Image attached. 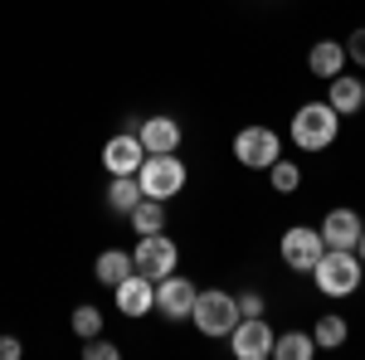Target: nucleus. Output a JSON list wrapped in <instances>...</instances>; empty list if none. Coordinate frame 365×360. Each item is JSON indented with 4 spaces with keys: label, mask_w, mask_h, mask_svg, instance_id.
Returning <instances> with one entry per match:
<instances>
[{
    "label": "nucleus",
    "mask_w": 365,
    "mask_h": 360,
    "mask_svg": "<svg viewBox=\"0 0 365 360\" xmlns=\"http://www.w3.org/2000/svg\"><path fill=\"white\" fill-rule=\"evenodd\" d=\"M312 277H317V287L327 297H351L361 287V258H356V249H327L317 258Z\"/></svg>",
    "instance_id": "obj_1"
},
{
    "label": "nucleus",
    "mask_w": 365,
    "mask_h": 360,
    "mask_svg": "<svg viewBox=\"0 0 365 360\" xmlns=\"http://www.w3.org/2000/svg\"><path fill=\"white\" fill-rule=\"evenodd\" d=\"M336 127H341V117L331 103H307V108L292 112V141L302 151H327L336 141Z\"/></svg>",
    "instance_id": "obj_2"
},
{
    "label": "nucleus",
    "mask_w": 365,
    "mask_h": 360,
    "mask_svg": "<svg viewBox=\"0 0 365 360\" xmlns=\"http://www.w3.org/2000/svg\"><path fill=\"white\" fill-rule=\"evenodd\" d=\"M137 185L151 200H170V195L185 190V161L175 151H156V156H146L137 166Z\"/></svg>",
    "instance_id": "obj_3"
},
{
    "label": "nucleus",
    "mask_w": 365,
    "mask_h": 360,
    "mask_svg": "<svg viewBox=\"0 0 365 360\" xmlns=\"http://www.w3.org/2000/svg\"><path fill=\"white\" fill-rule=\"evenodd\" d=\"M190 317H195V326L205 336H229L239 326V302H234L229 292H220V287H205V292H195Z\"/></svg>",
    "instance_id": "obj_4"
},
{
    "label": "nucleus",
    "mask_w": 365,
    "mask_h": 360,
    "mask_svg": "<svg viewBox=\"0 0 365 360\" xmlns=\"http://www.w3.org/2000/svg\"><path fill=\"white\" fill-rule=\"evenodd\" d=\"M175 263H180V249L166 239V229L161 234H141V244L132 249V268H137L141 277H166V273H175Z\"/></svg>",
    "instance_id": "obj_5"
},
{
    "label": "nucleus",
    "mask_w": 365,
    "mask_h": 360,
    "mask_svg": "<svg viewBox=\"0 0 365 360\" xmlns=\"http://www.w3.org/2000/svg\"><path fill=\"white\" fill-rule=\"evenodd\" d=\"M278 156H282V141H278V132H268V127H244V132L234 137V161H239V166L268 170Z\"/></svg>",
    "instance_id": "obj_6"
},
{
    "label": "nucleus",
    "mask_w": 365,
    "mask_h": 360,
    "mask_svg": "<svg viewBox=\"0 0 365 360\" xmlns=\"http://www.w3.org/2000/svg\"><path fill=\"white\" fill-rule=\"evenodd\" d=\"M229 351L239 360H268L273 356V326L263 317H239V326L229 331Z\"/></svg>",
    "instance_id": "obj_7"
},
{
    "label": "nucleus",
    "mask_w": 365,
    "mask_h": 360,
    "mask_svg": "<svg viewBox=\"0 0 365 360\" xmlns=\"http://www.w3.org/2000/svg\"><path fill=\"white\" fill-rule=\"evenodd\" d=\"M322 253H327V239H322V229H307V224H297V229H287V234H282V263H287V268H297V273H312Z\"/></svg>",
    "instance_id": "obj_8"
},
{
    "label": "nucleus",
    "mask_w": 365,
    "mask_h": 360,
    "mask_svg": "<svg viewBox=\"0 0 365 360\" xmlns=\"http://www.w3.org/2000/svg\"><path fill=\"white\" fill-rule=\"evenodd\" d=\"M156 307H161V317H170V322H185L190 307H195V282L180 277V273L156 277Z\"/></svg>",
    "instance_id": "obj_9"
},
{
    "label": "nucleus",
    "mask_w": 365,
    "mask_h": 360,
    "mask_svg": "<svg viewBox=\"0 0 365 360\" xmlns=\"http://www.w3.org/2000/svg\"><path fill=\"white\" fill-rule=\"evenodd\" d=\"M146 161V146H141L137 132H117L108 146H103V166L113 175H137V166Z\"/></svg>",
    "instance_id": "obj_10"
},
{
    "label": "nucleus",
    "mask_w": 365,
    "mask_h": 360,
    "mask_svg": "<svg viewBox=\"0 0 365 360\" xmlns=\"http://www.w3.org/2000/svg\"><path fill=\"white\" fill-rule=\"evenodd\" d=\"M113 297H117V312H122V317H146V312L156 307V282L141 277V273H132L127 282L113 287Z\"/></svg>",
    "instance_id": "obj_11"
},
{
    "label": "nucleus",
    "mask_w": 365,
    "mask_h": 360,
    "mask_svg": "<svg viewBox=\"0 0 365 360\" xmlns=\"http://www.w3.org/2000/svg\"><path fill=\"white\" fill-rule=\"evenodd\" d=\"M361 215L356 210H327V220H322V239H327V249H356V239H361Z\"/></svg>",
    "instance_id": "obj_12"
},
{
    "label": "nucleus",
    "mask_w": 365,
    "mask_h": 360,
    "mask_svg": "<svg viewBox=\"0 0 365 360\" xmlns=\"http://www.w3.org/2000/svg\"><path fill=\"white\" fill-rule=\"evenodd\" d=\"M141 146H146V156H156V151H175L180 146V122L175 117H146L137 127Z\"/></svg>",
    "instance_id": "obj_13"
},
{
    "label": "nucleus",
    "mask_w": 365,
    "mask_h": 360,
    "mask_svg": "<svg viewBox=\"0 0 365 360\" xmlns=\"http://www.w3.org/2000/svg\"><path fill=\"white\" fill-rule=\"evenodd\" d=\"M307 68L317 78H336L341 68H346V44L341 39H317L312 54H307Z\"/></svg>",
    "instance_id": "obj_14"
},
{
    "label": "nucleus",
    "mask_w": 365,
    "mask_h": 360,
    "mask_svg": "<svg viewBox=\"0 0 365 360\" xmlns=\"http://www.w3.org/2000/svg\"><path fill=\"white\" fill-rule=\"evenodd\" d=\"M327 103L336 108V117H346V112H361V108H365V83H361V78H346V73H336V78H331V93H327Z\"/></svg>",
    "instance_id": "obj_15"
},
{
    "label": "nucleus",
    "mask_w": 365,
    "mask_h": 360,
    "mask_svg": "<svg viewBox=\"0 0 365 360\" xmlns=\"http://www.w3.org/2000/svg\"><path fill=\"white\" fill-rule=\"evenodd\" d=\"M93 273H98V282H103V287H117V282H127L137 268H132V253H127V249H108V253H98Z\"/></svg>",
    "instance_id": "obj_16"
},
{
    "label": "nucleus",
    "mask_w": 365,
    "mask_h": 360,
    "mask_svg": "<svg viewBox=\"0 0 365 360\" xmlns=\"http://www.w3.org/2000/svg\"><path fill=\"white\" fill-rule=\"evenodd\" d=\"M132 229H137V234H161V229H166V210H161V200L141 195L137 205H132Z\"/></svg>",
    "instance_id": "obj_17"
},
{
    "label": "nucleus",
    "mask_w": 365,
    "mask_h": 360,
    "mask_svg": "<svg viewBox=\"0 0 365 360\" xmlns=\"http://www.w3.org/2000/svg\"><path fill=\"white\" fill-rule=\"evenodd\" d=\"M312 351H317V341H312L307 331L273 336V360H312Z\"/></svg>",
    "instance_id": "obj_18"
},
{
    "label": "nucleus",
    "mask_w": 365,
    "mask_h": 360,
    "mask_svg": "<svg viewBox=\"0 0 365 360\" xmlns=\"http://www.w3.org/2000/svg\"><path fill=\"white\" fill-rule=\"evenodd\" d=\"M141 200V185L137 175H113V185H108V205L122 210V215H132V205Z\"/></svg>",
    "instance_id": "obj_19"
},
{
    "label": "nucleus",
    "mask_w": 365,
    "mask_h": 360,
    "mask_svg": "<svg viewBox=\"0 0 365 360\" xmlns=\"http://www.w3.org/2000/svg\"><path fill=\"white\" fill-rule=\"evenodd\" d=\"M312 341L322 346V351H336L341 341H346V317H336V312H327L317 326H312Z\"/></svg>",
    "instance_id": "obj_20"
},
{
    "label": "nucleus",
    "mask_w": 365,
    "mask_h": 360,
    "mask_svg": "<svg viewBox=\"0 0 365 360\" xmlns=\"http://www.w3.org/2000/svg\"><path fill=\"white\" fill-rule=\"evenodd\" d=\"M268 180H273V190H278V195H292L297 185H302V170L292 166V161H282V156H278V161L268 166Z\"/></svg>",
    "instance_id": "obj_21"
},
{
    "label": "nucleus",
    "mask_w": 365,
    "mask_h": 360,
    "mask_svg": "<svg viewBox=\"0 0 365 360\" xmlns=\"http://www.w3.org/2000/svg\"><path fill=\"white\" fill-rule=\"evenodd\" d=\"M73 331L83 336V341H88V336H98V331H103V312H98L93 302L73 307Z\"/></svg>",
    "instance_id": "obj_22"
},
{
    "label": "nucleus",
    "mask_w": 365,
    "mask_h": 360,
    "mask_svg": "<svg viewBox=\"0 0 365 360\" xmlns=\"http://www.w3.org/2000/svg\"><path fill=\"white\" fill-rule=\"evenodd\" d=\"M83 360H117V346H113V341L88 336V341H83Z\"/></svg>",
    "instance_id": "obj_23"
},
{
    "label": "nucleus",
    "mask_w": 365,
    "mask_h": 360,
    "mask_svg": "<svg viewBox=\"0 0 365 360\" xmlns=\"http://www.w3.org/2000/svg\"><path fill=\"white\" fill-rule=\"evenodd\" d=\"M346 63H361L365 68V29H351V39H346Z\"/></svg>",
    "instance_id": "obj_24"
},
{
    "label": "nucleus",
    "mask_w": 365,
    "mask_h": 360,
    "mask_svg": "<svg viewBox=\"0 0 365 360\" xmlns=\"http://www.w3.org/2000/svg\"><path fill=\"white\" fill-rule=\"evenodd\" d=\"M239 317H263V292H239Z\"/></svg>",
    "instance_id": "obj_25"
},
{
    "label": "nucleus",
    "mask_w": 365,
    "mask_h": 360,
    "mask_svg": "<svg viewBox=\"0 0 365 360\" xmlns=\"http://www.w3.org/2000/svg\"><path fill=\"white\" fill-rule=\"evenodd\" d=\"M20 356H25V346L15 336H0V360H20Z\"/></svg>",
    "instance_id": "obj_26"
},
{
    "label": "nucleus",
    "mask_w": 365,
    "mask_h": 360,
    "mask_svg": "<svg viewBox=\"0 0 365 360\" xmlns=\"http://www.w3.org/2000/svg\"><path fill=\"white\" fill-rule=\"evenodd\" d=\"M356 258H361V268H365V229H361V239H356Z\"/></svg>",
    "instance_id": "obj_27"
}]
</instances>
